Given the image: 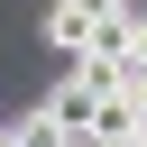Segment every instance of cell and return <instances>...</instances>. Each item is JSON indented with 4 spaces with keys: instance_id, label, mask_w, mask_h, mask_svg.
Here are the masks:
<instances>
[{
    "instance_id": "cell-1",
    "label": "cell",
    "mask_w": 147,
    "mask_h": 147,
    "mask_svg": "<svg viewBox=\"0 0 147 147\" xmlns=\"http://www.w3.org/2000/svg\"><path fill=\"white\" fill-rule=\"evenodd\" d=\"M110 9H119V0H55V9H46V46L83 55V46H92V28H101Z\"/></svg>"
},
{
    "instance_id": "cell-2",
    "label": "cell",
    "mask_w": 147,
    "mask_h": 147,
    "mask_svg": "<svg viewBox=\"0 0 147 147\" xmlns=\"http://www.w3.org/2000/svg\"><path fill=\"white\" fill-rule=\"evenodd\" d=\"M46 110H55V119H64V129H74V138H92V110H101V92H92V83H83V74H64V83H55V92H46Z\"/></svg>"
},
{
    "instance_id": "cell-3",
    "label": "cell",
    "mask_w": 147,
    "mask_h": 147,
    "mask_svg": "<svg viewBox=\"0 0 147 147\" xmlns=\"http://www.w3.org/2000/svg\"><path fill=\"white\" fill-rule=\"evenodd\" d=\"M119 18H129V28H147V0H119Z\"/></svg>"
},
{
    "instance_id": "cell-4",
    "label": "cell",
    "mask_w": 147,
    "mask_h": 147,
    "mask_svg": "<svg viewBox=\"0 0 147 147\" xmlns=\"http://www.w3.org/2000/svg\"><path fill=\"white\" fill-rule=\"evenodd\" d=\"M83 147H138V138H83Z\"/></svg>"
},
{
    "instance_id": "cell-5",
    "label": "cell",
    "mask_w": 147,
    "mask_h": 147,
    "mask_svg": "<svg viewBox=\"0 0 147 147\" xmlns=\"http://www.w3.org/2000/svg\"><path fill=\"white\" fill-rule=\"evenodd\" d=\"M138 147H147V110H138Z\"/></svg>"
}]
</instances>
